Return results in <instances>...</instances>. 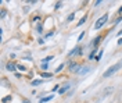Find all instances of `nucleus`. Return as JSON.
Here are the masks:
<instances>
[{"mask_svg":"<svg viewBox=\"0 0 122 103\" xmlns=\"http://www.w3.org/2000/svg\"><path fill=\"white\" fill-rule=\"evenodd\" d=\"M15 77H17V78H21V77H22V74H20V72H15Z\"/></svg>","mask_w":122,"mask_h":103,"instance_id":"nucleus-33","label":"nucleus"},{"mask_svg":"<svg viewBox=\"0 0 122 103\" xmlns=\"http://www.w3.org/2000/svg\"><path fill=\"white\" fill-rule=\"evenodd\" d=\"M82 54H83V48H82V46H75V48L68 53V57H72V56H82Z\"/></svg>","mask_w":122,"mask_h":103,"instance_id":"nucleus-4","label":"nucleus"},{"mask_svg":"<svg viewBox=\"0 0 122 103\" xmlns=\"http://www.w3.org/2000/svg\"><path fill=\"white\" fill-rule=\"evenodd\" d=\"M42 20V16H35L33 18H32V22H38V21H40Z\"/></svg>","mask_w":122,"mask_h":103,"instance_id":"nucleus-25","label":"nucleus"},{"mask_svg":"<svg viewBox=\"0 0 122 103\" xmlns=\"http://www.w3.org/2000/svg\"><path fill=\"white\" fill-rule=\"evenodd\" d=\"M51 35H54V31H50V32H47L45 35V38H49V36H51Z\"/></svg>","mask_w":122,"mask_h":103,"instance_id":"nucleus-30","label":"nucleus"},{"mask_svg":"<svg viewBox=\"0 0 122 103\" xmlns=\"http://www.w3.org/2000/svg\"><path fill=\"white\" fill-rule=\"evenodd\" d=\"M74 18H75V13H71V14L67 17V22H71V21H74Z\"/></svg>","mask_w":122,"mask_h":103,"instance_id":"nucleus-20","label":"nucleus"},{"mask_svg":"<svg viewBox=\"0 0 122 103\" xmlns=\"http://www.w3.org/2000/svg\"><path fill=\"white\" fill-rule=\"evenodd\" d=\"M81 68H82V64L78 63L76 60H69L68 63H67V70L71 74H79Z\"/></svg>","mask_w":122,"mask_h":103,"instance_id":"nucleus-2","label":"nucleus"},{"mask_svg":"<svg viewBox=\"0 0 122 103\" xmlns=\"http://www.w3.org/2000/svg\"><path fill=\"white\" fill-rule=\"evenodd\" d=\"M6 16H7V10H6V8H1V10H0V18L4 20Z\"/></svg>","mask_w":122,"mask_h":103,"instance_id":"nucleus-18","label":"nucleus"},{"mask_svg":"<svg viewBox=\"0 0 122 103\" xmlns=\"http://www.w3.org/2000/svg\"><path fill=\"white\" fill-rule=\"evenodd\" d=\"M17 70H20V71H22V72L28 71V68H26L25 65H22V64H17Z\"/></svg>","mask_w":122,"mask_h":103,"instance_id":"nucleus-16","label":"nucleus"},{"mask_svg":"<svg viewBox=\"0 0 122 103\" xmlns=\"http://www.w3.org/2000/svg\"><path fill=\"white\" fill-rule=\"evenodd\" d=\"M122 68V59L118 61V63H115V64H112V65H110L108 68L106 70V72L103 74V78H108V77H112L115 72H118L119 70Z\"/></svg>","mask_w":122,"mask_h":103,"instance_id":"nucleus-1","label":"nucleus"},{"mask_svg":"<svg viewBox=\"0 0 122 103\" xmlns=\"http://www.w3.org/2000/svg\"><path fill=\"white\" fill-rule=\"evenodd\" d=\"M13 100V96L8 95V96H4V98H1V103H6V102H11Z\"/></svg>","mask_w":122,"mask_h":103,"instance_id":"nucleus-17","label":"nucleus"},{"mask_svg":"<svg viewBox=\"0 0 122 103\" xmlns=\"http://www.w3.org/2000/svg\"><path fill=\"white\" fill-rule=\"evenodd\" d=\"M61 6H62V1H56V3H54V10L61 8Z\"/></svg>","mask_w":122,"mask_h":103,"instance_id":"nucleus-22","label":"nucleus"},{"mask_svg":"<svg viewBox=\"0 0 122 103\" xmlns=\"http://www.w3.org/2000/svg\"><path fill=\"white\" fill-rule=\"evenodd\" d=\"M64 68H65V63H61L60 65H58V67L54 70V74H58V72H61L62 70H64Z\"/></svg>","mask_w":122,"mask_h":103,"instance_id":"nucleus-13","label":"nucleus"},{"mask_svg":"<svg viewBox=\"0 0 122 103\" xmlns=\"http://www.w3.org/2000/svg\"><path fill=\"white\" fill-rule=\"evenodd\" d=\"M69 88H71V84H67V85H64V87H61L60 88V91H58V92H57V93H58V95H64V93H65V92H67V91H68Z\"/></svg>","mask_w":122,"mask_h":103,"instance_id":"nucleus-9","label":"nucleus"},{"mask_svg":"<svg viewBox=\"0 0 122 103\" xmlns=\"http://www.w3.org/2000/svg\"><path fill=\"white\" fill-rule=\"evenodd\" d=\"M38 43H39V45H45V38H39Z\"/></svg>","mask_w":122,"mask_h":103,"instance_id":"nucleus-28","label":"nucleus"},{"mask_svg":"<svg viewBox=\"0 0 122 103\" xmlns=\"http://www.w3.org/2000/svg\"><path fill=\"white\" fill-rule=\"evenodd\" d=\"M54 98V95H49V96H43L40 100H39V103H47V102H50L51 99Z\"/></svg>","mask_w":122,"mask_h":103,"instance_id":"nucleus-10","label":"nucleus"},{"mask_svg":"<svg viewBox=\"0 0 122 103\" xmlns=\"http://www.w3.org/2000/svg\"><path fill=\"white\" fill-rule=\"evenodd\" d=\"M118 14H119V16H122V6L118 8Z\"/></svg>","mask_w":122,"mask_h":103,"instance_id":"nucleus-34","label":"nucleus"},{"mask_svg":"<svg viewBox=\"0 0 122 103\" xmlns=\"http://www.w3.org/2000/svg\"><path fill=\"white\" fill-rule=\"evenodd\" d=\"M43 29H45V28H43V24H38V25H36V31H38L39 33H42Z\"/></svg>","mask_w":122,"mask_h":103,"instance_id":"nucleus-21","label":"nucleus"},{"mask_svg":"<svg viewBox=\"0 0 122 103\" xmlns=\"http://www.w3.org/2000/svg\"><path fill=\"white\" fill-rule=\"evenodd\" d=\"M6 70L10 72H15L17 71V64L14 63V61H7V64H6Z\"/></svg>","mask_w":122,"mask_h":103,"instance_id":"nucleus-6","label":"nucleus"},{"mask_svg":"<svg viewBox=\"0 0 122 103\" xmlns=\"http://www.w3.org/2000/svg\"><path fill=\"white\" fill-rule=\"evenodd\" d=\"M39 74H40L42 78H51V77L54 75L53 72H47V71H42V72H39Z\"/></svg>","mask_w":122,"mask_h":103,"instance_id":"nucleus-11","label":"nucleus"},{"mask_svg":"<svg viewBox=\"0 0 122 103\" xmlns=\"http://www.w3.org/2000/svg\"><path fill=\"white\" fill-rule=\"evenodd\" d=\"M24 103H30L29 100H24Z\"/></svg>","mask_w":122,"mask_h":103,"instance_id":"nucleus-36","label":"nucleus"},{"mask_svg":"<svg viewBox=\"0 0 122 103\" xmlns=\"http://www.w3.org/2000/svg\"><path fill=\"white\" fill-rule=\"evenodd\" d=\"M117 36H118V38H121L122 36V29H119V31L117 32Z\"/></svg>","mask_w":122,"mask_h":103,"instance_id":"nucleus-31","label":"nucleus"},{"mask_svg":"<svg viewBox=\"0 0 122 103\" xmlns=\"http://www.w3.org/2000/svg\"><path fill=\"white\" fill-rule=\"evenodd\" d=\"M40 84H45V81H43V78H40V79H32L30 81V87H39Z\"/></svg>","mask_w":122,"mask_h":103,"instance_id":"nucleus-8","label":"nucleus"},{"mask_svg":"<svg viewBox=\"0 0 122 103\" xmlns=\"http://www.w3.org/2000/svg\"><path fill=\"white\" fill-rule=\"evenodd\" d=\"M103 53H104V50H103V49H100L99 53H97V56H96V61H100V60H101V57H103Z\"/></svg>","mask_w":122,"mask_h":103,"instance_id":"nucleus-19","label":"nucleus"},{"mask_svg":"<svg viewBox=\"0 0 122 103\" xmlns=\"http://www.w3.org/2000/svg\"><path fill=\"white\" fill-rule=\"evenodd\" d=\"M83 36H85V32H81V35L78 36V42H81V40L83 39Z\"/></svg>","mask_w":122,"mask_h":103,"instance_id":"nucleus-27","label":"nucleus"},{"mask_svg":"<svg viewBox=\"0 0 122 103\" xmlns=\"http://www.w3.org/2000/svg\"><path fill=\"white\" fill-rule=\"evenodd\" d=\"M107 21H108V14L106 13V14H103V16L100 17L96 22H94V27H93V28H94L96 31H99V29H101V28L107 24Z\"/></svg>","mask_w":122,"mask_h":103,"instance_id":"nucleus-3","label":"nucleus"},{"mask_svg":"<svg viewBox=\"0 0 122 103\" xmlns=\"http://www.w3.org/2000/svg\"><path fill=\"white\" fill-rule=\"evenodd\" d=\"M40 68H42V71H47V68H49V64L40 63Z\"/></svg>","mask_w":122,"mask_h":103,"instance_id":"nucleus-24","label":"nucleus"},{"mask_svg":"<svg viewBox=\"0 0 122 103\" xmlns=\"http://www.w3.org/2000/svg\"><path fill=\"white\" fill-rule=\"evenodd\" d=\"M103 1L101 0H97V1H94V7H100V4H101Z\"/></svg>","mask_w":122,"mask_h":103,"instance_id":"nucleus-29","label":"nucleus"},{"mask_svg":"<svg viewBox=\"0 0 122 103\" xmlns=\"http://www.w3.org/2000/svg\"><path fill=\"white\" fill-rule=\"evenodd\" d=\"M118 45H122V38L121 39H118Z\"/></svg>","mask_w":122,"mask_h":103,"instance_id":"nucleus-35","label":"nucleus"},{"mask_svg":"<svg viewBox=\"0 0 122 103\" xmlns=\"http://www.w3.org/2000/svg\"><path fill=\"white\" fill-rule=\"evenodd\" d=\"M122 21V16H119L118 17V18H117V20H115V22H114V25H117V24H119V22H121Z\"/></svg>","mask_w":122,"mask_h":103,"instance_id":"nucleus-26","label":"nucleus"},{"mask_svg":"<svg viewBox=\"0 0 122 103\" xmlns=\"http://www.w3.org/2000/svg\"><path fill=\"white\" fill-rule=\"evenodd\" d=\"M86 20H87V14H86V16H83L82 18H81V20H79V22L76 24V27H82V25L86 22Z\"/></svg>","mask_w":122,"mask_h":103,"instance_id":"nucleus-14","label":"nucleus"},{"mask_svg":"<svg viewBox=\"0 0 122 103\" xmlns=\"http://www.w3.org/2000/svg\"><path fill=\"white\" fill-rule=\"evenodd\" d=\"M92 70L90 65H82V68H81V71L78 75H86V74H89V71Z\"/></svg>","mask_w":122,"mask_h":103,"instance_id":"nucleus-7","label":"nucleus"},{"mask_svg":"<svg viewBox=\"0 0 122 103\" xmlns=\"http://www.w3.org/2000/svg\"><path fill=\"white\" fill-rule=\"evenodd\" d=\"M60 84H56V85H54V87H53V89H51V92H53V93H54V92H58V91H60Z\"/></svg>","mask_w":122,"mask_h":103,"instance_id":"nucleus-23","label":"nucleus"},{"mask_svg":"<svg viewBox=\"0 0 122 103\" xmlns=\"http://www.w3.org/2000/svg\"><path fill=\"white\" fill-rule=\"evenodd\" d=\"M104 36H106V35H99V36H96V38H94V40L92 42V45L94 46V49H99V45L101 43V42H103Z\"/></svg>","mask_w":122,"mask_h":103,"instance_id":"nucleus-5","label":"nucleus"},{"mask_svg":"<svg viewBox=\"0 0 122 103\" xmlns=\"http://www.w3.org/2000/svg\"><path fill=\"white\" fill-rule=\"evenodd\" d=\"M53 59H54V56H47V57H45V59H42V63L43 64H49V61L53 60Z\"/></svg>","mask_w":122,"mask_h":103,"instance_id":"nucleus-15","label":"nucleus"},{"mask_svg":"<svg viewBox=\"0 0 122 103\" xmlns=\"http://www.w3.org/2000/svg\"><path fill=\"white\" fill-rule=\"evenodd\" d=\"M97 52H99V49H93L90 53H89V57H87V59H89V60H93V59H96V56H97Z\"/></svg>","mask_w":122,"mask_h":103,"instance_id":"nucleus-12","label":"nucleus"},{"mask_svg":"<svg viewBox=\"0 0 122 103\" xmlns=\"http://www.w3.org/2000/svg\"><path fill=\"white\" fill-rule=\"evenodd\" d=\"M29 4H36V0H28Z\"/></svg>","mask_w":122,"mask_h":103,"instance_id":"nucleus-32","label":"nucleus"}]
</instances>
